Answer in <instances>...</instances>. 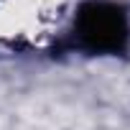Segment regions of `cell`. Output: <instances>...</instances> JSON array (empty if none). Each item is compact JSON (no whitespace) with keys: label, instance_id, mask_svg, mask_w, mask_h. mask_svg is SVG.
Here are the masks:
<instances>
[{"label":"cell","instance_id":"obj_1","mask_svg":"<svg viewBox=\"0 0 130 130\" xmlns=\"http://www.w3.org/2000/svg\"><path fill=\"white\" fill-rule=\"evenodd\" d=\"M74 38L77 46L89 54H122L130 38L127 15L115 3L92 0L77 13Z\"/></svg>","mask_w":130,"mask_h":130}]
</instances>
